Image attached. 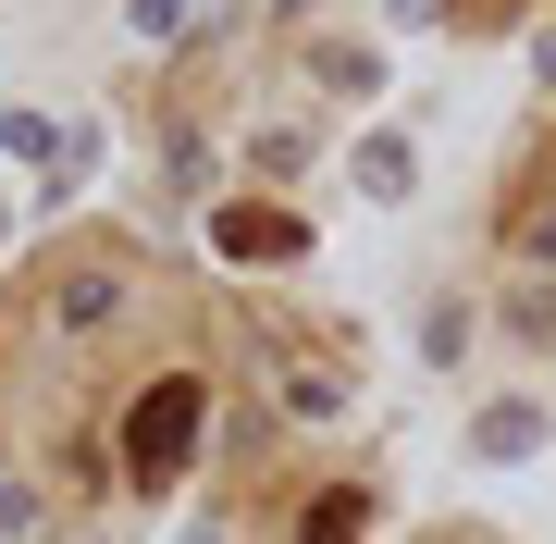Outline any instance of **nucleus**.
Instances as JSON below:
<instances>
[{
	"label": "nucleus",
	"mask_w": 556,
	"mask_h": 544,
	"mask_svg": "<svg viewBox=\"0 0 556 544\" xmlns=\"http://www.w3.org/2000/svg\"><path fill=\"white\" fill-rule=\"evenodd\" d=\"M199 408H211V383H199V371H161L149 396L124 408V483H137V495H161V483L186 470V445H199Z\"/></svg>",
	"instance_id": "f257e3e1"
},
{
	"label": "nucleus",
	"mask_w": 556,
	"mask_h": 544,
	"mask_svg": "<svg viewBox=\"0 0 556 544\" xmlns=\"http://www.w3.org/2000/svg\"><path fill=\"white\" fill-rule=\"evenodd\" d=\"M211 248L223 261H298V211H273V199H223V223H211Z\"/></svg>",
	"instance_id": "f03ea898"
}]
</instances>
